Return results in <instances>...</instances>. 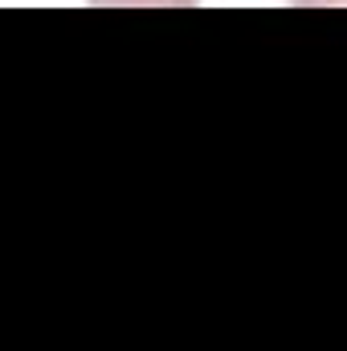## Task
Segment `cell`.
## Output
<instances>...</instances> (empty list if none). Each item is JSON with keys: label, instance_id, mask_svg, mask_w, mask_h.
Listing matches in <instances>:
<instances>
[{"label": "cell", "instance_id": "obj_1", "mask_svg": "<svg viewBox=\"0 0 347 351\" xmlns=\"http://www.w3.org/2000/svg\"><path fill=\"white\" fill-rule=\"evenodd\" d=\"M94 8H192L196 0H90Z\"/></svg>", "mask_w": 347, "mask_h": 351}, {"label": "cell", "instance_id": "obj_2", "mask_svg": "<svg viewBox=\"0 0 347 351\" xmlns=\"http://www.w3.org/2000/svg\"><path fill=\"white\" fill-rule=\"evenodd\" d=\"M294 4H347V0H294Z\"/></svg>", "mask_w": 347, "mask_h": 351}]
</instances>
